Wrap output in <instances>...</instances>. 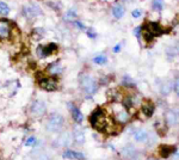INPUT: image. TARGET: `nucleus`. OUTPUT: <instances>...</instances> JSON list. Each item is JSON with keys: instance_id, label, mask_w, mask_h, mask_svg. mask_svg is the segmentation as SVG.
Instances as JSON below:
<instances>
[{"instance_id": "f257e3e1", "label": "nucleus", "mask_w": 179, "mask_h": 160, "mask_svg": "<svg viewBox=\"0 0 179 160\" xmlns=\"http://www.w3.org/2000/svg\"><path fill=\"white\" fill-rule=\"evenodd\" d=\"M90 123L98 132H105L109 124V118L102 108H97L90 116Z\"/></svg>"}, {"instance_id": "f03ea898", "label": "nucleus", "mask_w": 179, "mask_h": 160, "mask_svg": "<svg viewBox=\"0 0 179 160\" xmlns=\"http://www.w3.org/2000/svg\"><path fill=\"white\" fill-rule=\"evenodd\" d=\"M79 84L81 90H82V92L86 94V96H88V97H92L93 94L97 92V90H98L97 81L93 79L90 74H82L80 77Z\"/></svg>"}, {"instance_id": "7ed1b4c3", "label": "nucleus", "mask_w": 179, "mask_h": 160, "mask_svg": "<svg viewBox=\"0 0 179 160\" xmlns=\"http://www.w3.org/2000/svg\"><path fill=\"white\" fill-rule=\"evenodd\" d=\"M63 123H65L63 116L57 112H54L49 116L46 128L47 130L50 132V133H56V132L61 130V128L63 127Z\"/></svg>"}, {"instance_id": "20e7f679", "label": "nucleus", "mask_w": 179, "mask_h": 160, "mask_svg": "<svg viewBox=\"0 0 179 160\" xmlns=\"http://www.w3.org/2000/svg\"><path fill=\"white\" fill-rule=\"evenodd\" d=\"M116 110L113 109V120L119 124H126L130 120V113L124 107H118L117 103H115Z\"/></svg>"}, {"instance_id": "39448f33", "label": "nucleus", "mask_w": 179, "mask_h": 160, "mask_svg": "<svg viewBox=\"0 0 179 160\" xmlns=\"http://www.w3.org/2000/svg\"><path fill=\"white\" fill-rule=\"evenodd\" d=\"M47 112V105L43 100H33L30 105V115L33 117H43Z\"/></svg>"}, {"instance_id": "423d86ee", "label": "nucleus", "mask_w": 179, "mask_h": 160, "mask_svg": "<svg viewBox=\"0 0 179 160\" xmlns=\"http://www.w3.org/2000/svg\"><path fill=\"white\" fill-rule=\"evenodd\" d=\"M38 86H40L43 91H47V92H54V91L57 90L59 84H57V80L55 79V78L46 77V78H42V79L38 80Z\"/></svg>"}, {"instance_id": "0eeeda50", "label": "nucleus", "mask_w": 179, "mask_h": 160, "mask_svg": "<svg viewBox=\"0 0 179 160\" xmlns=\"http://www.w3.org/2000/svg\"><path fill=\"white\" fill-rule=\"evenodd\" d=\"M59 50V46L56 43H49L48 46H38L37 49H36V53L38 55V58L41 59H44V58H48L50 55H53L54 53H56Z\"/></svg>"}, {"instance_id": "6e6552de", "label": "nucleus", "mask_w": 179, "mask_h": 160, "mask_svg": "<svg viewBox=\"0 0 179 160\" xmlns=\"http://www.w3.org/2000/svg\"><path fill=\"white\" fill-rule=\"evenodd\" d=\"M23 14L24 17H27V19H33L38 16H42L43 14V11L38 5L36 4H29V5H25L23 7Z\"/></svg>"}, {"instance_id": "1a4fd4ad", "label": "nucleus", "mask_w": 179, "mask_h": 160, "mask_svg": "<svg viewBox=\"0 0 179 160\" xmlns=\"http://www.w3.org/2000/svg\"><path fill=\"white\" fill-rule=\"evenodd\" d=\"M121 154L124 160H140V153L133 145H127L126 147H123Z\"/></svg>"}, {"instance_id": "9d476101", "label": "nucleus", "mask_w": 179, "mask_h": 160, "mask_svg": "<svg viewBox=\"0 0 179 160\" xmlns=\"http://www.w3.org/2000/svg\"><path fill=\"white\" fill-rule=\"evenodd\" d=\"M165 121L168 126H177L179 123V111L176 109H168L165 112Z\"/></svg>"}, {"instance_id": "9b49d317", "label": "nucleus", "mask_w": 179, "mask_h": 160, "mask_svg": "<svg viewBox=\"0 0 179 160\" xmlns=\"http://www.w3.org/2000/svg\"><path fill=\"white\" fill-rule=\"evenodd\" d=\"M12 29H11V23L7 20L0 19V40H7L11 37Z\"/></svg>"}, {"instance_id": "f8f14e48", "label": "nucleus", "mask_w": 179, "mask_h": 160, "mask_svg": "<svg viewBox=\"0 0 179 160\" xmlns=\"http://www.w3.org/2000/svg\"><path fill=\"white\" fill-rule=\"evenodd\" d=\"M146 24L148 25L149 30L152 31V33L155 36V37L162 36L164 33H168L167 32V30H165L164 28L160 25L159 22H151V20H146Z\"/></svg>"}, {"instance_id": "ddd939ff", "label": "nucleus", "mask_w": 179, "mask_h": 160, "mask_svg": "<svg viewBox=\"0 0 179 160\" xmlns=\"http://www.w3.org/2000/svg\"><path fill=\"white\" fill-rule=\"evenodd\" d=\"M141 111L146 117H152L153 113L155 112V105L152 100H143L141 104Z\"/></svg>"}, {"instance_id": "4468645a", "label": "nucleus", "mask_w": 179, "mask_h": 160, "mask_svg": "<svg viewBox=\"0 0 179 160\" xmlns=\"http://www.w3.org/2000/svg\"><path fill=\"white\" fill-rule=\"evenodd\" d=\"M46 71H47V73L50 74V75H59V74L62 73L63 67H62L60 61H54V62L48 65Z\"/></svg>"}, {"instance_id": "2eb2a0df", "label": "nucleus", "mask_w": 179, "mask_h": 160, "mask_svg": "<svg viewBox=\"0 0 179 160\" xmlns=\"http://www.w3.org/2000/svg\"><path fill=\"white\" fill-rule=\"evenodd\" d=\"M67 105H68V108H71L69 110H71V113H72L73 120L75 121L77 123H81V122L84 121V115L81 113L79 108L77 107V105H74L73 103H68Z\"/></svg>"}, {"instance_id": "dca6fc26", "label": "nucleus", "mask_w": 179, "mask_h": 160, "mask_svg": "<svg viewBox=\"0 0 179 160\" xmlns=\"http://www.w3.org/2000/svg\"><path fill=\"white\" fill-rule=\"evenodd\" d=\"M55 143L60 147H68L71 143H72V136H71V134L67 133V132L62 133L59 138L56 139Z\"/></svg>"}, {"instance_id": "f3484780", "label": "nucleus", "mask_w": 179, "mask_h": 160, "mask_svg": "<svg viewBox=\"0 0 179 160\" xmlns=\"http://www.w3.org/2000/svg\"><path fill=\"white\" fill-rule=\"evenodd\" d=\"M177 151V147L176 146H168V145H161L159 147V153L160 157L164 158V159H167L172 153H174Z\"/></svg>"}, {"instance_id": "a211bd4d", "label": "nucleus", "mask_w": 179, "mask_h": 160, "mask_svg": "<svg viewBox=\"0 0 179 160\" xmlns=\"http://www.w3.org/2000/svg\"><path fill=\"white\" fill-rule=\"evenodd\" d=\"M63 159H72V160H85L84 154L80 153V152H75V151H71V149H67L63 152L62 154Z\"/></svg>"}, {"instance_id": "6ab92c4d", "label": "nucleus", "mask_w": 179, "mask_h": 160, "mask_svg": "<svg viewBox=\"0 0 179 160\" xmlns=\"http://www.w3.org/2000/svg\"><path fill=\"white\" fill-rule=\"evenodd\" d=\"M142 27V37H143V41L146 42V43H153L154 40H155V36L152 33V31L149 30V28L148 25L146 24V22H145V24L143 25H141Z\"/></svg>"}, {"instance_id": "aec40b11", "label": "nucleus", "mask_w": 179, "mask_h": 160, "mask_svg": "<svg viewBox=\"0 0 179 160\" xmlns=\"http://www.w3.org/2000/svg\"><path fill=\"white\" fill-rule=\"evenodd\" d=\"M111 13H112L113 18L115 19H121L124 13H126V8L123 5H121V4H116V5H113L112 8H111Z\"/></svg>"}, {"instance_id": "412c9836", "label": "nucleus", "mask_w": 179, "mask_h": 160, "mask_svg": "<svg viewBox=\"0 0 179 160\" xmlns=\"http://www.w3.org/2000/svg\"><path fill=\"white\" fill-rule=\"evenodd\" d=\"M134 140L136 142H146L148 140V133L145 129H139L134 134Z\"/></svg>"}, {"instance_id": "4be33fe9", "label": "nucleus", "mask_w": 179, "mask_h": 160, "mask_svg": "<svg viewBox=\"0 0 179 160\" xmlns=\"http://www.w3.org/2000/svg\"><path fill=\"white\" fill-rule=\"evenodd\" d=\"M73 138L77 143H80V145L84 143L85 142V133H84V130L80 129V128H75L73 132Z\"/></svg>"}, {"instance_id": "5701e85b", "label": "nucleus", "mask_w": 179, "mask_h": 160, "mask_svg": "<svg viewBox=\"0 0 179 160\" xmlns=\"http://www.w3.org/2000/svg\"><path fill=\"white\" fill-rule=\"evenodd\" d=\"M6 86L7 88H8V91H10V96H13V94H16V92L19 90L20 82L18 80H11V81L7 82Z\"/></svg>"}, {"instance_id": "b1692460", "label": "nucleus", "mask_w": 179, "mask_h": 160, "mask_svg": "<svg viewBox=\"0 0 179 160\" xmlns=\"http://www.w3.org/2000/svg\"><path fill=\"white\" fill-rule=\"evenodd\" d=\"M165 7V0H152V10L157 12H162Z\"/></svg>"}, {"instance_id": "393cba45", "label": "nucleus", "mask_w": 179, "mask_h": 160, "mask_svg": "<svg viewBox=\"0 0 179 160\" xmlns=\"http://www.w3.org/2000/svg\"><path fill=\"white\" fill-rule=\"evenodd\" d=\"M77 17H78L77 10L75 8H71V10H68L66 13H65L63 19L66 20V22H74V20H77Z\"/></svg>"}, {"instance_id": "a878e982", "label": "nucleus", "mask_w": 179, "mask_h": 160, "mask_svg": "<svg viewBox=\"0 0 179 160\" xmlns=\"http://www.w3.org/2000/svg\"><path fill=\"white\" fill-rule=\"evenodd\" d=\"M31 37L35 41H40L44 37V29L42 28H36L31 31Z\"/></svg>"}, {"instance_id": "bb28decb", "label": "nucleus", "mask_w": 179, "mask_h": 160, "mask_svg": "<svg viewBox=\"0 0 179 160\" xmlns=\"http://www.w3.org/2000/svg\"><path fill=\"white\" fill-rule=\"evenodd\" d=\"M154 127H155V130L158 132L159 135H165L166 132H167V127L162 123L161 120H157L155 123H154Z\"/></svg>"}, {"instance_id": "cd10ccee", "label": "nucleus", "mask_w": 179, "mask_h": 160, "mask_svg": "<svg viewBox=\"0 0 179 160\" xmlns=\"http://www.w3.org/2000/svg\"><path fill=\"white\" fill-rule=\"evenodd\" d=\"M93 62L96 65H99V66H104L107 63V58H106L104 54H99V55H96L93 58Z\"/></svg>"}, {"instance_id": "c85d7f7f", "label": "nucleus", "mask_w": 179, "mask_h": 160, "mask_svg": "<svg viewBox=\"0 0 179 160\" xmlns=\"http://www.w3.org/2000/svg\"><path fill=\"white\" fill-rule=\"evenodd\" d=\"M122 85L124 87H128V88H133V87H135V82H134V80L130 77L126 75L122 79Z\"/></svg>"}, {"instance_id": "c756f323", "label": "nucleus", "mask_w": 179, "mask_h": 160, "mask_svg": "<svg viewBox=\"0 0 179 160\" xmlns=\"http://www.w3.org/2000/svg\"><path fill=\"white\" fill-rule=\"evenodd\" d=\"M171 90H172V82L171 81H166L161 86V94L167 96V94L171 92Z\"/></svg>"}, {"instance_id": "7c9ffc66", "label": "nucleus", "mask_w": 179, "mask_h": 160, "mask_svg": "<svg viewBox=\"0 0 179 160\" xmlns=\"http://www.w3.org/2000/svg\"><path fill=\"white\" fill-rule=\"evenodd\" d=\"M10 13V7L6 2L0 1V16H7Z\"/></svg>"}, {"instance_id": "2f4dec72", "label": "nucleus", "mask_w": 179, "mask_h": 160, "mask_svg": "<svg viewBox=\"0 0 179 160\" xmlns=\"http://www.w3.org/2000/svg\"><path fill=\"white\" fill-rule=\"evenodd\" d=\"M134 36L137 38L139 41H141V37H142V27L139 25L134 29Z\"/></svg>"}, {"instance_id": "473e14b6", "label": "nucleus", "mask_w": 179, "mask_h": 160, "mask_svg": "<svg viewBox=\"0 0 179 160\" xmlns=\"http://www.w3.org/2000/svg\"><path fill=\"white\" fill-rule=\"evenodd\" d=\"M37 145V140H36V138L35 136H29L25 141V146H36Z\"/></svg>"}, {"instance_id": "72a5a7b5", "label": "nucleus", "mask_w": 179, "mask_h": 160, "mask_svg": "<svg viewBox=\"0 0 179 160\" xmlns=\"http://www.w3.org/2000/svg\"><path fill=\"white\" fill-rule=\"evenodd\" d=\"M86 35L90 37V38H96L97 37V32H96V30L94 29H92V28H88V29H86Z\"/></svg>"}, {"instance_id": "f704fd0d", "label": "nucleus", "mask_w": 179, "mask_h": 160, "mask_svg": "<svg viewBox=\"0 0 179 160\" xmlns=\"http://www.w3.org/2000/svg\"><path fill=\"white\" fill-rule=\"evenodd\" d=\"M141 16H142V11H141L140 8H135V10H133V11H132V17H133V18H135V19L140 18Z\"/></svg>"}, {"instance_id": "c9c22d12", "label": "nucleus", "mask_w": 179, "mask_h": 160, "mask_svg": "<svg viewBox=\"0 0 179 160\" xmlns=\"http://www.w3.org/2000/svg\"><path fill=\"white\" fill-rule=\"evenodd\" d=\"M173 90L179 96V78H177V79L174 80V82H173Z\"/></svg>"}, {"instance_id": "e433bc0d", "label": "nucleus", "mask_w": 179, "mask_h": 160, "mask_svg": "<svg viewBox=\"0 0 179 160\" xmlns=\"http://www.w3.org/2000/svg\"><path fill=\"white\" fill-rule=\"evenodd\" d=\"M73 23L75 24V27L78 28V29H80V30H86V27H85L80 20H74Z\"/></svg>"}, {"instance_id": "4c0bfd02", "label": "nucleus", "mask_w": 179, "mask_h": 160, "mask_svg": "<svg viewBox=\"0 0 179 160\" xmlns=\"http://www.w3.org/2000/svg\"><path fill=\"white\" fill-rule=\"evenodd\" d=\"M121 48H122V43H118V44H116L115 47H113V53H119L121 52Z\"/></svg>"}, {"instance_id": "58836bf2", "label": "nucleus", "mask_w": 179, "mask_h": 160, "mask_svg": "<svg viewBox=\"0 0 179 160\" xmlns=\"http://www.w3.org/2000/svg\"><path fill=\"white\" fill-rule=\"evenodd\" d=\"M37 160H49V158H48V155H46V154H41V155H38Z\"/></svg>"}]
</instances>
